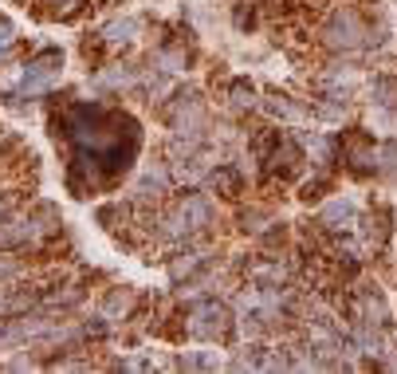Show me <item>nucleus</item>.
Instances as JSON below:
<instances>
[{"mask_svg": "<svg viewBox=\"0 0 397 374\" xmlns=\"http://www.w3.org/2000/svg\"><path fill=\"white\" fill-rule=\"evenodd\" d=\"M260 110L272 122H279V126H303V122H311V103L291 99L287 91H264L260 95Z\"/></svg>", "mask_w": 397, "mask_h": 374, "instance_id": "4468645a", "label": "nucleus"}, {"mask_svg": "<svg viewBox=\"0 0 397 374\" xmlns=\"http://www.w3.org/2000/svg\"><path fill=\"white\" fill-rule=\"evenodd\" d=\"M138 308H142V292H138L134 284H126V280H111V284H102L99 296H95V311H102V315H107L118 331L126 327V323H134Z\"/></svg>", "mask_w": 397, "mask_h": 374, "instance_id": "9d476101", "label": "nucleus"}, {"mask_svg": "<svg viewBox=\"0 0 397 374\" xmlns=\"http://www.w3.org/2000/svg\"><path fill=\"white\" fill-rule=\"evenodd\" d=\"M150 63L162 67V71H169V75H185V71H193V63H197L193 32H189V28L166 32L154 47H150Z\"/></svg>", "mask_w": 397, "mask_h": 374, "instance_id": "1a4fd4ad", "label": "nucleus"}, {"mask_svg": "<svg viewBox=\"0 0 397 374\" xmlns=\"http://www.w3.org/2000/svg\"><path fill=\"white\" fill-rule=\"evenodd\" d=\"M173 371H197V374H212V371H221L224 359L217 351H209V343L201 347V351H177L173 354Z\"/></svg>", "mask_w": 397, "mask_h": 374, "instance_id": "6ab92c4d", "label": "nucleus"}, {"mask_svg": "<svg viewBox=\"0 0 397 374\" xmlns=\"http://www.w3.org/2000/svg\"><path fill=\"white\" fill-rule=\"evenodd\" d=\"M28 197H32L28 181H20V177H12V181H0V220H8L12 213H20L24 205H28Z\"/></svg>", "mask_w": 397, "mask_h": 374, "instance_id": "5701e85b", "label": "nucleus"}, {"mask_svg": "<svg viewBox=\"0 0 397 374\" xmlns=\"http://www.w3.org/2000/svg\"><path fill=\"white\" fill-rule=\"evenodd\" d=\"M201 189H209L217 201H244V193H248V174H244L240 162L217 158V162L209 165L205 181H201Z\"/></svg>", "mask_w": 397, "mask_h": 374, "instance_id": "ddd939ff", "label": "nucleus"}, {"mask_svg": "<svg viewBox=\"0 0 397 374\" xmlns=\"http://www.w3.org/2000/svg\"><path fill=\"white\" fill-rule=\"evenodd\" d=\"M354 237H358V248L366 256H382L389 248V241H394V205L389 201H370V209H362V217H358Z\"/></svg>", "mask_w": 397, "mask_h": 374, "instance_id": "6e6552de", "label": "nucleus"}, {"mask_svg": "<svg viewBox=\"0 0 397 374\" xmlns=\"http://www.w3.org/2000/svg\"><path fill=\"white\" fill-rule=\"evenodd\" d=\"M28 272H36V260L24 253H12V248H0V287L24 280Z\"/></svg>", "mask_w": 397, "mask_h": 374, "instance_id": "4be33fe9", "label": "nucleus"}, {"mask_svg": "<svg viewBox=\"0 0 397 374\" xmlns=\"http://www.w3.org/2000/svg\"><path fill=\"white\" fill-rule=\"evenodd\" d=\"M224 110L228 114H252V110H260V87L248 75H232L224 83Z\"/></svg>", "mask_w": 397, "mask_h": 374, "instance_id": "2eb2a0df", "label": "nucleus"}, {"mask_svg": "<svg viewBox=\"0 0 397 374\" xmlns=\"http://www.w3.org/2000/svg\"><path fill=\"white\" fill-rule=\"evenodd\" d=\"M0 47H28L20 36V24L12 20L8 12H0Z\"/></svg>", "mask_w": 397, "mask_h": 374, "instance_id": "393cba45", "label": "nucleus"}, {"mask_svg": "<svg viewBox=\"0 0 397 374\" xmlns=\"http://www.w3.org/2000/svg\"><path fill=\"white\" fill-rule=\"evenodd\" d=\"M319 44L331 55H370L377 47H386V28L370 20L358 4L338 0L319 20Z\"/></svg>", "mask_w": 397, "mask_h": 374, "instance_id": "7ed1b4c3", "label": "nucleus"}, {"mask_svg": "<svg viewBox=\"0 0 397 374\" xmlns=\"http://www.w3.org/2000/svg\"><path fill=\"white\" fill-rule=\"evenodd\" d=\"M358 217H362V205H358L350 193H331L327 201L315 205V225H319L327 237H354Z\"/></svg>", "mask_w": 397, "mask_h": 374, "instance_id": "9b49d317", "label": "nucleus"}, {"mask_svg": "<svg viewBox=\"0 0 397 374\" xmlns=\"http://www.w3.org/2000/svg\"><path fill=\"white\" fill-rule=\"evenodd\" d=\"M331 193H334V170H315V165H311V174L299 177L295 197L303 201V205H319V201H327Z\"/></svg>", "mask_w": 397, "mask_h": 374, "instance_id": "dca6fc26", "label": "nucleus"}, {"mask_svg": "<svg viewBox=\"0 0 397 374\" xmlns=\"http://www.w3.org/2000/svg\"><path fill=\"white\" fill-rule=\"evenodd\" d=\"M142 16H134V12H114V16H107V20L95 28L102 40V47L111 55H130L134 47H138V40H142Z\"/></svg>", "mask_w": 397, "mask_h": 374, "instance_id": "f8f14e48", "label": "nucleus"}, {"mask_svg": "<svg viewBox=\"0 0 397 374\" xmlns=\"http://www.w3.org/2000/svg\"><path fill=\"white\" fill-rule=\"evenodd\" d=\"M157 119L169 134H212L209 99L193 83H177L166 99L157 103Z\"/></svg>", "mask_w": 397, "mask_h": 374, "instance_id": "39448f33", "label": "nucleus"}, {"mask_svg": "<svg viewBox=\"0 0 397 374\" xmlns=\"http://www.w3.org/2000/svg\"><path fill=\"white\" fill-rule=\"evenodd\" d=\"M366 103L374 110H397V75L394 71H374L366 83Z\"/></svg>", "mask_w": 397, "mask_h": 374, "instance_id": "a211bd4d", "label": "nucleus"}, {"mask_svg": "<svg viewBox=\"0 0 397 374\" xmlns=\"http://www.w3.org/2000/svg\"><path fill=\"white\" fill-rule=\"evenodd\" d=\"M267 351H272V343L267 339H244L236 351L228 354V371H264L267 363Z\"/></svg>", "mask_w": 397, "mask_h": 374, "instance_id": "f3484780", "label": "nucleus"}, {"mask_svg": "<svg viewBox=\"0 0 397 374\" xmlns=\"http://www.w3.org/2000/svg\"><path fill=\"white\" fill-rule=\"evenodd\" d=\"M67 71V52L59 44H36L28 47L20 63H16V83L0 87V107L12 114H28V110L44 107V99L63 83Z\"/></svg>", "mask_w": 397, "mask_h": 374, "instance_id": "f03ea898", "label": "nucleus"}, {"mask_svg": "<svg viewBox=\"0 0 397 374\" xmlns=\"http://www.w3.org/2000/svg\"><path fill=\"white\" fill-rule=\"evenodd\" d=\"M374 165H377V181H397V138H377Z\"/></svg>", "mask_w": 397, "mask_h": 374, "instance_id": "b1692460", "label": "nucleus"}, {"mask_svg": "<svg viewBox=\"0 0 397 374\" xmlns=\"http://www.w3.org/2000/svg\"><path fill=\"white\" fill-rule=\"evenodd\" d=\"M177 189V174L173 165L166 162V158H150V162H138V170L130 174V181H126V197L134 201V205H142V209H150V205H162V201L173 197Z\"/></svg>", "mask_w": 397, "mask_h": 374, "instance_id": "423d86ee", "label": "nucleus"}, {"mask_svg": "<svg viewBox=\"0 0 397 374\" xmlns=\"http://www.w3.org/2000/svg\"><path fill=\"white\" fill-rule=\"evenodd\" d=\"M44 122L52 142L63 146V189L75 201L118 189L142 162V122L107 95H75L71 103L44 107Z\"/></svg>", "mask_w": 397, "mask_h": 374, "instance_id": "f257e3e1", "label": "nucleus"}, {"mask_svg": "<svg viewBox=\"0 0 397 374\" xmlns=\"http://www.w3.org/2000/svg\"><path fill=\"white\" fill-rule=\"evenodd\" d=\"M177 304L185 311V339L224 347V343H232L240 335L236 308L217 292H177Z\"/></svg>", "mask_w": 397, "mask_h": 374, "instance_id": "20e7f679", "label": "nucleus"}, {"mask_svg": "<svg viewBox=\"0 0 397 374\" xmlns=\"http://www.w3.org/2000/svg\"><path fill=\"white\" fill-rule=\"evenodd\" d=\"M79 327H83V339L87 347H99V343H111L118 339V327H114L102 311H91V315H79Z\"/></svg>", "mask_w": 397, "mask_h": 374, "instance_id": "412c9836", "label": "nucleus"}, {"mask_svg": "<svg viewBox=\"0 0 397 374\" xmlns=\"http://www.w3.org/2000/svg\"><path fill=\"white\" fill-rule=\"evenodd\" d=\"M138 75H142V63L130 59V55H111L102 59L95 71H87V83L83 87L91 95H107V99H130L134 87H138Z\"/></svg>", "mask_w": 397, "mask_h": 374, "instance_id": "0eeeda50", "label": "nucleus"}, {"mask_svg": "<svg viewBox=\"0 0 397 374\" xmlns=\"http://www.w3.org/2000/svg\"><path fill=\"white\" fill-rule=\"evenodd\" d=\"M272 220H276V213L267 209V205H240V209H236V232L256 241V237H260Z\"/></svg>", "mask_w": 397, "mask_h": 374, "instance_id": "aec40b11", "label": "nucleus"}]
</instances>
